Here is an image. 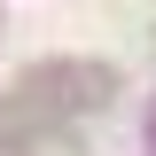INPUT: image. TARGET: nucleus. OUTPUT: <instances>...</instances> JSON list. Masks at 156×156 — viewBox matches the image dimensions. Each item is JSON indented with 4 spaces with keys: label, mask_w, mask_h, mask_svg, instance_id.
<instances>
[{
    "label": "nucleus",
    "mask_w": 156,
    "mask_h": 156,
    "mask_svg": "<svg viewBox=\"0 0 156 156\" xmlns=\"http://www.w3.org/2000/svg\"><path fill=\"white\" fill-rule=\"evenodd\" d=\"M31 156H78V140H70V133H55V140L39 133V140H31Z\"/></svg>",
    "instance_id": "nucleus-3"
},
{
    "label": "nucleus",
    "mask_w": 156,
    "mask_h": 156,
    "mask_svg": "<svg viewBox=\"0 0 156 156\" xmlns=\"http://www.w3.org/2000/svg\"><path fill=\"white\" fill-rule=\"evenodd\" d=\"M109 94H117V78L94 62H55V70L23 78V101H47V109H101Z\"/></svg>",
    "instance_id": "nucleus-1"
},
{
    "label": "nucleus",
    "mask_w": 156,
    "mask_h": 156,
    "mask_svg": "<svg viewBox=\"0 0 156 156\" xmlns=\"http://www.w3.org/2000/svg\"><path fill=\"white\" fill-rule=\"evenodd\" d=\"M31 117H39V109H23V101H0V148H16V140L31 133Z\"/></svg>",
    "instance_id": "nucleus-2"
}]
</instances>
